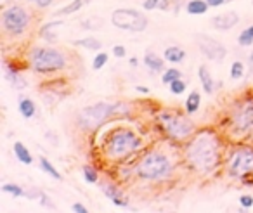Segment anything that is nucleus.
<instances>
[{
  "label": "nucleus",
  "mask_w": 253,
  "mask_h": 213,
  "mask_svg": "<svg viewBox=\"0 0 253 213\" xmlns=\"http://www.w3.org/2000/svg\"><path fill=\"white\" fill-rule=\"evenodd\" d=\"M186 160L194 170L213 171L220 163V140L210 130H203L189 140L186 149Z\"/></svg>",
  "instance_id": "f257e3e1"
},
{
  "label": "nucleus",
  "mask_w": 253,
  "mask_h": 213,
  "mask_svg": "<svg viewBox=\"0 0 253 213\" xmlns=\"http://www.w3.org/2000/svg\"><path fill=\"white\" fill-rule=\"evenodd\" d=\"M142 146L141 137L130 128L120 127L115 128L104 140V153L111 160H123L126 156H132L139 147Z\"/></svg>",
  "instance_id": "f03ea898"
},
{
  "label": "nucleus",
  "mask_w": 253,
  "mask_h": 213,
  "mask_svg": "<svg viewBox=\"0 0 253 213\" xmlns=\"http://www.w3.org/2000/svg\"><path fill=\"white\" fill-rule=\"evenodd\" d=\"M172 170V161L162 151H149L135 165V175L142 180H163L170 177Z\"/></svg>",
  "instance_id": "7ed1b4c3"
},
{
  "label": "nucleus",
  "mask_w": 253,
  "mask_h": 213,
  "mask_svg": "<svg viewBox=\"0 0 253 213\" xmlns=\"http://www.w3.org/2000/svg\"><path fill=\"white\" fill-rule=\"evenodd\" d=\"M30 66L35 73H56L66 68V56L54 47H35L30 52Z\"/></svg>",
  "instance_id": "20e7f679"
},
{
  "label": "nucleus",
  "mask_w": 253,
  "mask_h": 213,
  "mask_svg": "<svg viewBox=\"0 0 253 213\" xmlns=\"http://www.w3.org/2000/svg\"><path fill=\"white\" fill-rule=\"evenodd\" d=\"M160 127L165 130V133L169 137L175 140L187 139L194 133V123L191 122L187 116L180 115L175 111H163L158 116Z\"/></svg>",
  "instance_id": "39448f33"
},
{
  "label": "nucleus",
  "mask_w": 253,
  "mask_h": 213,
  "mask_svg": "<svg viewBox=\"0 0 253 213\" xmlns=\"http://www.w3.org/2000/svg\"><path fill=\"white\" fill-rule=\"evenodd\" d=\"M116 111L115 104L109 102H97L84 108L78 113L77 123L82 130H97L101 125H104L109 118L113 116V113Z\"/></svg>",
  "instance_id": "423d86ee"
},
{
  "label": "nucleus",
  "mask_w": 253,
  "mask_h": 213,
  "mask_svg": "<svg viewBox=\"0 0 253 213\" xmlns=\"http://www.w3.org/2000/svg\"><path fill=\"white\" fill-rule=\"evenodd\" d=\"M30 21L32 18H30L28 11L21 5H11L2 12V28L11 37L23 35L28 30Z\"/></svg>",
  "instance_id": "0eeeda50"
},
{
  "label": "nucleus",
  "mask_w": 253,
  "mask_h": 213,
  "mask_svg": "<svg viewBox=\"0 0 253 213\" xmlns=\"http://www.w3.org/2000/svg\"><path fill=\"white\" fill-rule=\"evenodd\" d=\"M111 23L118 30L141 33L148 28V18L135 9H116L111 14Z\"/></svg>",
  "instance_id": "6e6552de"
},
{
  "label": "nucleus",
  "mask_w": 253,
  "mask_h": 213,
  "mask_svg": "<svg viewBox=\"0 0 253 213\" xmlns=\"http://www.w3.org/2000/svg\"><path fill=\"white\" fill-rule=\"evenodd\" d=\"M229 173L232 177H245L253 171V149L252 147H239L234 149L227 161Z\"/></svg>",
  "instance_id": "1a4fd4ad"
},
{
  "label": "nucleus",
  "mask_w": 253,
  "mask_h": 213,
  "mask_svg": "<svg viewBox=\"0 0 253 213\" xmlns=\"http://www.w3.org/2000/svg\"><path fill=\"white\" fill-rule=\"evenodd\" d=\"M194 39H196L198 49H200V52L203 54L205 57H208V59L213 61V63H222V61L225 59L227 49H225L218 40H215L213 37L205 35V33H198Z\"/></svg>",
  "instance_id": "9d476101"
},
{
  "label": "nucleus",
  "mask_w": 253,
  "mask_h": 213,
  "mask_svg": "<svg viewBox=\"0 0 253 213\" xmlns=\"http://www.w3.org/2000/svg\"><path fill=\"white\" fill-rule=\"evenodd\" d=\"M231 125L238 132H248L253 128V101H243L232 109Z\"/></svg>",
  "instance_id": "9b49d317"
},
{
  "label": "nucleus",
  "mask_w": 253,
  "mask_h": 213,
  "mask_svg": "<svg viewBox=\"0 0 253 213\" xmlns=\"http://www.w3.org/2000/svg\"><path fill=\"white\" fill-rule=\"evenodd\" d=\"M239 23L238 12H225V14L215 16L211 19V25L215 26V30H220V32H229L231 28H234Z\"/></svg>",
  "instance_id": "f8f14e48"
},
{
  "label": "nucleus",
  "mask_w": 253,
  "mask_h": 213,
  "mask_svg": "<svg viewBox=\"0 0 253 213\" xmlns=\"http://www.w3.org/2000/svg\"><path fill=\"white\" fill-rule=\"evenodd\" d=\"M59 26H63V21H61V19L45 23V25L40 28L39 35L42 37V39H45L47 42H56V40H57V32H56V30L59 28Z\"/></svg>",
  "instance_id": "ddd939ff"
},
{
  "label": "nucleus",
  "mask_w": 253,
  "mask_h": 213,
  "mask_svg": "<svg viewBox=\"0 0 253 213\" xmlns=\"http://www.w3.org/2000/svg\"><path fill=\"white\" fill-rule=\"evenodd\" d=\"M144 64L148 66V70L153 71V73H160V71H163V68H165V63H163L162 57L156 56V54L151 52V50H148V52H146Z\"/></svg>",
  "instance_id": "4468645a"
},
{
  "label": "nucleus",
  "mask_w": 253,
  "mask_h": 213,
  "mask_svg": "<svg viewBox=\"0 0 253 213\" xmlns=\"http://www.w3.org/2000/svg\"><path fill=\"white\" fill-rule=\"evenodd\" d=\"M163 56H165V59L169 61V63L179 64V63H182L184 57H186V50L180 49L179 45H170L165 49V54H163Z\"/></svg>",
  "instance_id": "2eb2a0df"
},
{
  "label": "nucleus",
  "mask_w": 253,
  "mask_h": 213,
  "mask_svg": "<svg viewBox=\"0 0 253 213\" xmlns=\"http://www.w3.org/2000/svg\"><path fill=\"white\" fill-rule=\"evenodd\" d=\"M198 77H200V82H201V85H203V90L207 92V94H213L215 84H213V78H211V75L207 66L201 64L200 70H198Z\"/></svg>",
  "instance_id": "dca6fc26"
},
{
  "label": "nucleus",
  "mask_w": 253,
  "mask_h": 213,
  "mask_svg": "<svg viewBox=\"0 0 253 213\" xmlns=\"http://www.w3.org/2000/svg\"><path fill=\"white\" fill-rule=\"evenodd\" d=\"M101 191L104 192L106 198H109L111 201H115V199H118V198H125L123 191L115 184V182H108V180L101 182Z\"/></svg>",
  "instance_id": "f3484780"
},
{
  "label": "nucleus",
  "mask_w": 253,
  "mask_h": 213,
  "mask_svg": "<svg viewBox=\"0 0 253 213\" xmlns=\"http://www.w3.org/2000/svg\"><path fill=\"white\" fill-rule=\"evenodd\" d=\"M208 2L207 0H191V2H187L186 5V11L189 12L191 16H203L208 12Z\"/></svg>",
  "instance_id": "a211bd4d"
},
{
  "label": "nucleus",
  "mask_w": 253,
  "mask_h": 213,
  "mask_svg": "<svg viewBox=\"0 0 253 213\" xmlns=\"http://www.w3.org/2000/svg\"><path fill=\"white\" fill-rule=\"evenodd\" d=\"M5 78L9 80V84L12 85L14 88H18V90H21V88H25L26 87V80L21 77V75L18 73L16 70H11V68L5 64Z\"/></svg>",
  "instance_id": "6ab92c4d"
},
{
  "label": "nucleus",
  "mask_w": 253,
  "mask_h": 213,
  "mask_svg": "<svg viewBox=\"0 0 253 213\" xmlns=\"http://www.w3.org/2000/svg\"><path fill=\"white\" fill-rule=\"evenodd\" d=\"M14 154L23 165H32L33 163L32 153H30V149L23 142H14Z\"/></svg>",
  "instance_id": "aec40b11"
},
{
  "label": "nucleus",
  "mask_w": 253,
  "mask_h": 213,
  "mask_svg": "<svg viewBox=\"0 0 253 213\" xmlns=\"http://www.w3.org/2000/svg\"><path fill=\"white\" fill-rule=\"evenodd\" d=\"M200 106H201V94L198 90H193L189 95H187V99H186V111H187V115H194V113H198Z\"/></svg>",
  "instance_id": "412c9836"
},
{
  "label": "nucleus",
  "mask_w": 253,
  "mask_h": 213,
  "mask_svg": "<svg viewBox=\"0 0 253 213\" xmlns=\"http://www.w3.org/2000/svg\"><path fill=\"white\" fill-rule=\"evenodd\" d=\"M19 113L23 115V118H33L37 113V108H35V102L28 97H21L19 99Z\"/></svg>",
  "instance_id": "4be33fe9"
},
{
  "label": "nucleus",
  "mask_w": 253,
  "mask_h": 213,
  "mask_svg": "<svg viewBox=\"0 0 253 213\" xmlns=\"http://www.w3.org/2000/svg\"><path fill=\"white\" fill-rule=\"evenodd\" d=\"M88 2H90V0H73L66 7L59 9V11L56 12V16H70V14H73V12H78L84 5H87Z\"/></svg>",
  "instance_id": "5701e85b"
},
{
  "label": "nucleus",
  "mask_w": 253,
  "mask_h": 213,
  "mask_svg": "<svg viewBox=\"0 0 253 213\" xmlns=\"http://www.w3.org/2000/svg\"><path fill=\"white\" fill-rule=\"evenodd\" d=\"M40 170L42 171H45L47 175H50V177L52 178H56V180H63V175L59 173V171H57V168L54 167L52 163H50L49 160H47V158H43V156H40Z\"/></svg>",
  "instance_id": "b1692460"
},
{
  "label": "nucleus",
  "mask_w": 253,
  "mask_h": 213,
  "mask_svg": "<svg viewBox=\"0 0 253 213\" xmlns=\"http://www.w3.org/2000/svg\"><path fill=\"white\" fill-rule=\"evenodd\" d=\"M73 43L78 47H84V49H87V50H99L102 47V43L99 42L97 39H92V37H87V39H78V40H75Z\"/></svg>",
  "instance_id": "393cba45"
},
{
  "label": "nucleus",
  "mask_w": 253,
  "mask_h": 213,
  "mask_svg": "<svg viewBox=\"0 0 253 213\" xmlns=\"http://www.w3.org/2000/svg\"><path fill=\"white\" fill-rule=\"evenodd\" d=\"M170 5L169 0H144L142 2V7L146 11H155V9H160V11H167Z\"/></svg>",
  "instance_id": "a878e982"
},
{
  "label": "nucleus",
  "mask_w": 253,
  "mask_h": 213,
  "mask_svg": "<svg viewBox=\"0 0 253 213\" xmlns=\"http://www.w3.org/2000/svg\"><path fill=\"white\" fill-rule=\"evenodd\" d=\"M82 173H84V180L87 182V184H95V182L99 180L97 170H95L94 167H90V165H85V167L82 168Z\"/></svg>",
  "instance_id": "bb28decb"
},
{
  "label": "nucleus",
  "mask_w": 253,
  "mask_h": 213,
  "mask_svg": "<svg viewBox=\"0 0 253 213\" xmlns=\"http://www.w3.org/2000/svg\"><path fill=\"white\" fill-rule=\"evenodd\" d=\"M179 78H182V73H180L179 70H175V68H170V70L163 71V75H162V82L165 85H170L172 82L179 80Z\"/></svg>",
  "instance_id": "cd10ccee"
},
{
  "label": "nucleus",
  "mask_w": 253,
  "mask_h": 213,
  "mask_svg": "<svg viewBox=\"0 0 253 213\" xmlns=\"http://www.w3.org/2000/svg\"><path fill=\"white\" fill-rule=\"evenodd\" d=\"M2 192H9V194L14 196V198H21V196L25 194V191H23L18 184H12V182H7V184L2 185Z\"/></svg>",
  "instance_id": "c85d7f7f"
},
{
  "label": "nucleus",
  "mask_w": 253,
  "mask_h": 213,
  "mask_svg": "<svg viewBox=\"0 0 253 213\" xmlns=\"http://www.w3.org/2000/svg\"><path fill=\"white\" fill-rule=\"evenodd\" d=\"M243 75H245V66H243L241 61H234L231 64V78L232 80H241Z\"/></svg>",
  "instance_id": "c756f323"
},
{
  "label": "nucleus",
  "mask_w": 253,
  "mask_h": 213,
  "mask_svg": "<svg viewBox=\"0 0 253 213\" xmlns=\"http://www.w3.org/2000/svg\"><path fill=\"white\" fill-rule=\"evenodd\" d=\"M186 88H187V85H186V82H184L182 78H179V80H175V82H172V84H170V92H172L173 95L184 94V92H186Z\"/></svg>",
  "instance_id": "7c9ffc66"
},
{
  "label": "nucleus",
  "mask_w": 253,
  "mask_h": 213,
  "mask_svg": "<svg viewBox=\"0 0 253 213\" xmlns=\"http://www.w3.org/2000/svg\"><path fill=\"white\" fill-rule=\"evenodd\" d=\"M238 43L241 47H250V45H252V43H253V33L250 32V28L243 30L241 35H239V39H238Z\"/></svg>",
  "instance_id": "2f4dec72"
},
{
  "label": "nucleus",
  "mask_w": 253,
  "mask_h": 213,
  "mask_svg": "<svg viewBox=\"0 0 253 213\" xmlns=\"http://www.w3.org/2000/svg\"><path fill=\"white\" fill-rule=\"evenodd\" d=\"M106 63H108V54H106V52H99L97 56L94 57V61H92V68H94L95 71L102 70V68L106 66Z\"/></svg>",
  "instance_id": "473e14b6"
},
{
  "label": "nucleus",
  "mask_w": 253,
  "mask_h": 213,
  "mask_svg": "<svg viewBox=\"0 0 253 213\" xmlns=\"http://www.w3.org/2000/svg\"><path fill=\"white\" fill-rule=\"evenodd\" d=\"M102 25H104V21H102L101 18H90V19H87V21H84V28H87V30H99V28H102Z\"/></svg>",
  "instance_id": "72a5a7b5"
},
{
  "label": "nucleus",
  "mask_w": 253,
  "mask_h": 213,
  "mask_svg": "<svg viewBox=\"0 0 253 213\" xmlns=\"http://www.w3.org/2000/svg\"><path fill=\"white\" fill-rule=\"evenodd\" d=\"M239 205H241V208H252L253 206V196H241L239 198Z\"/></svg>",
  "instance_id": "f704fd0d"
},
{
  "label": "nucleus",
  "mask_w": 253,
  "mask_h": 213,
  "mask_svg": "<svg viewBox=\"0 0 253 213\" xmlns=\"http://www.w3.org/2000/svg\"><path fill=\"white\" fill-rule=\"evenodd\" d=\"M113 56L118 57V59H123V57L126 56L125 47H123V45H115V47H113Z\"/></svg>",
  "instance_id": "c9c22d12"
},
{
  "label": "nucleus",
  "mask_w": 253,
  "mask_h": 213,
  "mask_svg": "<svg viewBox=\"0 0 253 213\" xmlns=\"http://www.w3.org/2000/svg\"><path fill=\"white\" fill-rule=\"evenodd\" d=\"M28 2H35L40 9H47L49 5H52L54 0H28Z\"/></svg>",
  "instance_id": "e433bc0d"
},
{
  "label": "nucleus",
  "mask_w": 253,
  "mask_h": 213,
  "mask_svg": "<svg viewBox=\"0 0 253 213\" xmlns=\"http://www.w3.org/2000/svg\"><path fill=\"white\" fill-rule=\"evenodd\" d=\"M71 210H73L75 213H87V212H88L87 206L82 205V203H75V205L71 206Z\"/></svg>",
  "instance_id": "4c0bfd02"
},
{
  "label": "nucleus",
  "mask_w": 253,
  "mask_h": 213,
  "mask_svg": "<svg viewBox=\"0 0 253 213\" xmlns=\"http://www.w3.org/2000/svg\"><path fill=\"white\" fill-rule=\"evenodd\" d=\"M113 205L125 208V206H128V201H126V198H118V199H115V201H113Z\"/></svg>",
  "instance_id": "58836bf2"
},
{
  "label": "nucleus",
  "mask_w": 253,
  "mask_h": 213,
  "mask_svg": "<svg viewBox=\"0 0 253 213\" xmlns=\"http://www.w3.org/2000/svg\"><path fill=\"white\" fill-rule=\"evenodd\" d=\"M207 2H208V5H210V7H218V5L225 4L227 0H207Z\"/></svg>",
  "instance_id": "ea45409f"
},
{
  "label": "nucleus",
  "mask_w": 253,
  "mask_h": 213,
  "mask_svg": "<svg viewBox=\"0 0 253 213\" xmlns=\"http://www.w3.org/2000/svg\"><path fill=\"white\" fill-rule=\"evenodd\" d=\"M40 203H42L43 206H52V203H50V199L47 198L45 194H42V198H40Z\"/></svg>",
  "instance_id": "a19ab883"
},
{
  "label": "nucleus",
  "mask_w": 253,
  "mask_h": 213,
  "mask_svg": "<svg viewBox=\"0 0 253 213\" xmlns=\"http://www.w3.org/2000/svg\"><path fill=\"white\" fill-rule=\"evenodd\" d=\"M135 90H137V92H141V94H148V92H149V88H146V87H139V85H137V87H135Z\"/></svg>",
  "instance_id": "79ce46f5"
},
{
  "label": "nucleus",
  "mask_w": 253,
  "mask_h": 213,
  "mask_svg": "<svg viewBox=\"0 0 253 213\" xmlns=\"http://www.w3.org/2000/svg\"><path fill=\"white\" fill-rule=\"evenodd\" d=\"M130 64H132V66H137V59H135V57H132V59H130Z\"/></svg>",
  "instance_id": "37998d69"
},
{
  "label": "nucleus",
  "mask_w": 253,
  "mask_h": 213,
  "mask_svg": "<svg viewBox=\"0 0 253 213\" xmlns=\"http://www.w3.org/2000/svg\"><path fill=\"white\" fill-rule=\"evenodd\" d=\"M250 66H253V50H252V54H250Z\"/></svg>",
  "instance_id": "c03bdc74"
},
{
  "label": "nucleus",
  "mask_w": 253,
  "mask_h": 213,
  "mask_svg": "<svg viewBox=\"0 0 253 213\" xmlns=\"http://www.w3.org/2000/svg\"><path fill=\"white\" fill-rule=\"evenodd\" d=\"M250 32H252V33H253V25H252V26H250Z\"/></svg>",
  "instance_id": "a18cd8bd"
}]
</instances>
